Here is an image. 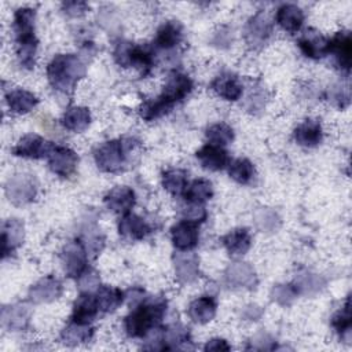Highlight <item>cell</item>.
I'll return each mask as SVG.
<instances>
[{
    "mask_svg": "<svg viewBox=\"0 0 352 352\" xmlns=\"http://www.w3.org/2000/svg\"><path fill=\"white\" fill-rule=\"evenodd\" d=\"M272 32V23L268 15L263 11L254 14L246 23L245 28V38L250 47L263 45Z\"/></svg>",
    "mask_w": 352,
    "mask_h": 352,
    "instance_id": "9",
    "label": "cell"
},
{
    "mask_svg": "<svg viewBox=\"0 0 352 352\" xmlns=\"http://www.w3.org/2000/svg\"><path fill=\"white\" fill-rule=\"evenodd\" d=\"M333 327L342 336L346 334L349 336L351 333V308H349V298L345 300L344 307L337 311L331 319Z\"/></svg>",
    "mask_w": 352,
    "mask_h": 352,
    "instance_id": "43",
    "label": "cell"
},
{
    "mask_svg": "<svg viewBox=\"0 0 352 352\" xmlns=\"http://www.w3.org/2000/svg\"><path fill=\"white\" fill-rule=\"evenodd\" d=\"M62 124L72 132H82L91 124V111L82 106H72L63 114Z\"/></svg>",
    "mask_w": 352,
    "mask_h": 352,
    "instance_id": "29",
    "label": "cell"
},
{
    "mask_svg": "<svg viewBox=\"0 0 352 352\" xmlns=\"http://www.w3.org/2000/svg\"><path fill=\"white\" fill-rule=\"evenodd\" d=\"M182 37H183V33H182L180 23L176 21H168L162 23L157 30L155 44L162 50H170L182 41Z\"/></svg>",
    "mask_w": 352,
    "mask_h": 352,
    "instance_id": "30",
    "label": "cell"
},
{
    "mask_svg": "<svg viewBox=\"0 0 352 352\" xmlns=\"http://www.w3.org/2000/svg\"><path fill=\"white\" fill-rule=\"evenodd\" d=\"M249 349H258V351H267V349H275V340L267 334V333H257L252 340Z\"/></svg>",
    "mask_w": 352,
    "mask_h": 352,
    "instance_id": "48",
    "label": "cell"
},
{
    "mask_svg": "<svg viewBox=\"0 0 352 352\" xmlns=\"http://www.w3.org/2000/svg\"><path fill=\"white\" fill-rule=\"evenodd\" d=\"M118 232L126 239L139 241L150 232V227L140 216L135 213H126L118 223Z\"/></svg>",
    "mask_w": 352,
    "mask_h": 352,
    "instance_id": "24",
    "label": "cell"
},
{
    "mask_svg": "<svg viewBox=\"0 0 352 352\" xmlns=\"http://www.w3.org/2000/svg\"><path fill=\"white\" fill-rule=\"evenodd\" d=\"M30 309L25 304H14L1 309V324L7 330L22 331L29 326Z\"/></svg>",
    "mask_w": 352,
    "mask_h": 352,
    "instance_id": "17",
    "label": "cell"
},
{
    "mask_svg": "<svg viewBox=\"0 0 352 352\" xmlns=\"http://www.w3.org/2000/svg\"><path fill=\"white\" fill-rule=\"evenodd\" d=\"M165 349H191V337L188 329L182 324H170L164 330Z\"/></svg>",
    "mask_w": 352,
    "mask_h": 352,
    "instance_id": "34",
    "label": "cell"
},
{
    "mask_svg": "<svg viewBox=\"0 0 352 352\" xmlns=\"http://www.w3.org/2000/svg\"><path fill=\"white\" fill-rule=\"evenodd\" d=\"M36 11L30 7L18 8L14 14V32L16 43L37 40L34 36Z\"/></svg>",
    "mask_w": 352,
    "mask_h": 352,
    "instance_id": "16",
    "label": "cell"
},
{
    "mask_svg": "<svg viewBox=\"0 0 352 352\" xmlns=\"http://www.w3.org/2000/svg\"><path fill=\"white\" fill-rule=\"evenodd\" d=\"M210 88L224 100L228 102H235L242 96L243 88L242 84L239 82L238 77L232 73H223L217 76L212 84Z\"/></svg>",
    "mask_w": 352,
    "mask_h": 352,
    "instance_id": "20",
    "label": "cell"
},
{
    "mask_svg": "<svg viewBox=\"0 0 352 352\" xmlns=\"http://www.w3.org/2000/svg\"><path fill=\"white\" fill-rule=\"evenodd\" d=\"M62 10L69 16H81L87 12L88 4L85 1H65L62 3Z\"/></svg>",
    "mask_w": 352,
    "mask_h": 352,
    "instance_id": "49",
    "label": "cell"
},
{
    "mask_svg": "<svg viewBox=\"0 0 352 352\" xmlns=\"http://www.w3.org/2000/svg\"><path fill=\"white\" fill-rule=\"evenodd\" d=\"M173 267L180 283H192L199 276V258L194 253L180 250L173 256Z\"/></svg>",
    "mask_w": 352,
    "mask_h": 352,
    "instance_id": "11",
    "label": "cell"
},
{
    "mask_svg": "<svg viewBox=\"0 0 352 352\" xmlns=\"http://www.w3.org/2000/svg\"><path fill=\"white\" fill-rule=\"evenodd\" d=\"M197 158L201 162V165L208 170H221L227 166L230 158L228 153L216 144H205L197 151Z\"/></svg>",
    "mask_w": 352,
    "mask_h": 352,
    "instance_id": "21",
    "label": "cell"
},
{
    "mask_svg": "<svg viewBox=\"0 0 352 352\" xmlns=\"http://www.w3.org/2000/svg\"><path fill=\"white\" fill-rule=\"evenodd\" d=\"M95 297H96V301L99 305V311L113 312L122 304L125 294L118 287L103 285V286L98 287Z\"/></svg>",
    "mask_w": 352,
    "mask_h": 352,
    "instance_id": "33",
    "label": "cell"
},
{
    "mask_svg": "<svg viewBox=\"0 0 352 352\" xmlns=\"http://www.w3.org/2000/svg\"><path fill=\"white\" fill-rule=\"evenodd\" d=\"M87 250L81 241H70L67 242L60 254L62 265L67 276L78 278L87 270Z\"/></svg>",
    "mask_w": 352,
    "mask_h": 352,
    "instance_id": "5",
    "label": "cell"
},
{
    "mask_svg": "<svg viewBox=\"0 0 352 352\" xmlns=\"http://www.w3.org/2000/svg\"><path fill=\"white\" fill-rule=\"evenodd\" d=\"M25 231H23V223L18 219H8L3 223L1 227V253L3 257H7L11 254L16 248L21 246L23 242Z\"/></svg>",
    "mask_w": 352,
    "mask_h": 352,
    "instance_id": "18",
    "label": "cell"
},
{
    "mask_svg": "<svg viewBox=\"0 0 352 352\" xmlns=\"http://www.w3.org/2000/svg\"><path fill=\"white\" fill-rule=\"evenodd\" d=\"M38 191L37 180L29 173H18L6 183V195L14 205H26L34 201Z\"/></svg>",
    "mask_w": 352,
    "mask_h": 352,
    "instance_id": "4",
    "label": "cell"
},
{
    "mask_svg": "<svg viewBox=\"0 0 352 352\" xmlns=\"http://www.w3.org/2000/svg\"><path fill=\"white\" fill-rule=\"evenodd\" d=\"M87 66L76 54H58L47 66V77L56 91L69 94L85 76Z\"/></svg>",
    "mask_w": 352,
    "mask_h": 352,
    "instance_id": "1",
    "label": "cell"
},
{
    "mask_svg": "<svg viewBox=\"0 0 352 352\" xmlns=\"http://www.w3.org/2000/svg\"><path fill=\"white\" fill-rule=\"evenodd\" d=\"M213 195V187L212 183L206 179H195L191 182L190 186H187L184 191V197L188 202H197L204 204L205 201L210 199Z\"/></svg>",
    "mask_w": 352,
    "mask_h": 352,
    "instance_id": "37",
    "label": "cell"
},
{
    "mask_svg": "<svg viewBox=\"0 0 352 352\" xmlns=\"http://www.w3.org/2000/svg\"><path fill=\"white\" fill-rule=\"evenodd\" d=\"M254 223L260 231L271 234V232H275L279 230L280 217L275 210H272L270 208H260L254 213Z\"/></svg>",
    "mask_w": 352,
    "mask_h": 352,
    "instance_id": "40",
    "label": "cell"
},
{
    "mask_svg": "<svg viewBox=\"0 0 352 352\" xmlns=\"http://www.w3.org/2000/svg\"><path fill=\"white\" fill-rule=\"evenodd\" d=\"M192 80L187 74L175 72L168 77L160 96L173 107L175 103L183 100L192 91Z\"/></svg>",
    "mask_w": 352,
    "mask_h": 352,
    "instance_id": "10",
    "label": "cell"
},
{
    "mask_svg": "<svg viewBox=\"0 0 352 352\" xmlns=\"http://www.w3.org/2000/svg\"><path fill=\"white\" fill-rule=\"evenodd\" d=\"M206 138L210 142V144L223 147L234 140V131L226 122H216L206 129Z\"/></svg>",
    "mask_w": 352,
    "mask_h": 352,
    "instance_id": "41",
    "label": "cell"
},
{
    "mask_svg": "<svg viewBox=\"0 0 352 352\" xmlns=\"http://www.w3.org/2000/svg\"><path fill=\"white\" fill-rule=\"evenodd\" d=\"M162 186L172 195H182L187 188V172L179 168L162 173Z\"/></svg>",
    "mask_w": 352,
    "mask_h": 352,
    "instance_id": "36",
    "label": "cell"
},
{
    "mask_svg": "<svg viewBox=\"0 0 352 352\" xmlns=\"http://www.w3.org/2000/svg\"><path fill=\"white\" fill-rule=\"evenodd\" d=\"M221 242L231 256H243L252 245V236L248 228H235L221 238Z\"/></svg>",
    "mask_w": 352,
    "mask_h": 352,
    "instance_id": "27",
    "label": "cell"
},
{
    "mask_svg": "<svg viewBox=\"0 0 352 352\" xmlns=\"http://www.w3.org/2000/svg\"><path fill=\"white\" fill-rule=\"evenodd\" d=\"M228 175L239 184H246L254 175V166L248 158H236L228 165Z\"/></svg>",
    "mask_w": 352,
    "mask_h": 352,
    "instance_id": "39",
    "label": "cell"
},
{
    "mask_svg": "<svg viewBox=\"0 0 352 352\" xmlns=\"http://www.w3.org/2000/svg\"><path fill=\"white\" fill-rule=\"evenodd\" d=\"M297 296H298V293L293 283H280V285L274 286L271 290L272 300L282 307L290 305Z\"/></svg>",
    "mask_w": 352,
    "mask_h": 352,
    "instance_id": "42",
    "label": "cell"
},
{
    "mask_svg": "<svg viewBox=\"0 0 352 352\" xmlns=\"http://www.w3.org/2000/svg\"><path fill=\"white\" fill-rule=\"evenodd\" d=\"M99 312V305L96 297L91 293H81L73 305L72 319L77 323L88 324L95 319Z\"/></svg>",
    "mask_w": 352,
    "mask_h": 352,
    "instance_id": "23",
    "label": "cell"
},
{
    "mask_svg": "<svg viewBox=\"0 0 352 352\" xmlns=\"http://www.w3.org/2000/svg\"><path fill=\"white\" fill-rule=\"evenodd\" d=\"M166 312V301L162 297H153L146 302H140L125 318L124 327L129 337H144L155 327Z\"/></svg>",
    "mask_w": 352,
    "mask_h": 352,
    "instance_id": "2",
    "label": "cell"
},
{
    "mask_svg": "<svg viewBox=\"0 0 352 352\" xmlns=\"http://www.w3.org/2000/svg\"><path fill=\"white\" fill-rule=\"evenodd\" d=\"M264 96L261 92H254V94H250L249 98H248V102H246V107L253 111V110H260L263 106H264Z\"/></svg>",
    "mask_w": 352,
    "mask_h": 352,
    "instance_id": "51",
    "label": "cell"
},
{
    "mask_svg": "<svg viewBox=\"0 0 352 352\" xmlns=\"http://www.w3.org/2000/svg\"><path fill=\"white\" fill-rule=\"evenodd\" d=\"M294 140L302 147H315L322 142L323 132L320 122L316 120H305L294 129Z\"/></svg>",
    "mask_w": 352,
    "mask_h": 352,
    "instance_id": "25",
    "label": "cell"
},
{
    "mask_svg": "<svg viewBox=\"0 0 352 352\" xmlns=\"http://www.w3.org/2000/svg\"><path fill=\"white\" fill-rule=\"evenodd\" d=\"M301 52L309 59H320L329 52V40L319 32L309 29L298 38Z\"/></svg>",
    "mask_w": 352,
    "mask_h": 352,
    "instance_id": "15",
    "label": "cell"
},
{
    "mask_svg": "<svg viewBox=\"0 0 352 352\" xmlns=\"http://www.w3.org/2000/svg\"><path fill=\"white\" fill-rule=\"evenodd\" d=\"M226 280L234 287H253L257 283V276L250 264L236 261L227 267Z\"/></svg>",
    "mask_w": 352,
    "mask_h": 352,
    "instance_id": "19",
    "label": "cell"
},
{
    "mask_svg": "<svg viewBox=\"0 0 352 352\" xmlns=\"http://www.w3.org/2000/svg\"><path fill=\"white\" fill-rule=\"evenodd\" d=\"M135 192L128 186H117L104 195V205L110 210L121 214L129 213V210L135 205Z\"/></svg>",
    "mask_w": 352,
    "mask_h": 352,
    "instance_id": "14",
    "label": "cell"
},
{
    "mask_svg": "<svg viewBox=\"0 0 352 352\" xmlns=\"http://www.w3.org/2000/svg\"><path fill=\"white\" fill-rule=\"evenodd\" d=\"M128 151L129 144L122 140H109L96 148L95 162L103 172H117L125 164Z\"/></svg>",
    "mask_w": 352,
    "mask_h": 352,
    "instance_id": "3",
    "label": "cell"
},
{
    "mask_svg": "<svg viewBox=\"0 0 352 352\" xmlns=\"http://www.w3.org/2000/svg\"><path fill=\"white\" fill-rule=\"evenodd\" d=\"M329 52L333 54L338 67L348 73L352 56V40L349 32H337L329 41Z\"/></svg>",
    "mask_w": 352,
    "mask_h": 352,
    "instance_id": "12",
    "label": "cell"
},
{
    "mask_svg": "<svg viewBox=\"0 0 352 352\" xmlns=\"http://www.w3.org/2000/svg\"><path fill=\"white\" fill-rule=\"evenodd\" d=\"M182 214L184 217V220L191 221V223H202L206 220V209L202 206V204H197V202H190L187 206L183 208Z\"/></svg>",
    "mask_w": 352,
    "mask_h": 352,
    "instance_id": "46",
    "label": "cell"
},
{
    "mask_svg": "<svg viewBox=\"0 0 352 352\" xmlns=\"http://www.w3.org/2000/svg\"><path fill=\"white\" fill-rule=\"evenodd\" d=\"M81 242L88 256L96 257L104 246V236L95 223H87L81 231Z\"/></svg>",
    "mask_w": 352,
    "mask_h": 352,
    "instance_id": "35",
    "label": "cell"
},
{
    "mask_svg": "<svg viewBox=\"0 0 352 352\" xmlns=\"http://www.w3.org/2000/svg\"><path fill=\"white\" fill-rule=\"evenodd\" d=\"M99 283H100L99 274L92 268H87L77 278V286L81 293H92L94 290H96L99 287Z\"/></svg>",
    "mask_w": 352,
    "mask_h": 352,
    "instance_id": "44",
    "label": "cell"
},
{
    "mask_svg": "<svg viewBox=\"0 0 352 352\" xmlns=\"http://www.w3.org/2000/svg\"><path fill=\"white\" fill-rule=\"evenodd\" d=\"M6 100L10 110L15 114H26L33 110L38 103V99L33 92L22 88L10 91L6 96Z\"/></svg>",
    "mask_w": 352,
    "mask_h": 352,
    "instance_id": "26",
    "label": "cell"
},
{
    "mask_svg": "<svg viewBox=\"0 0 352 352\" xmlns=\"http://www.w3.org/2000/svg\"><path fill=\"white\" fill-rule=\"evenodd\" d=\"M52 148H54V143L43 139L36 133H29L19 139L16 146L12 148V153L16 157L37 160V158L48 157Z\"/></svg>",
    "mask_w": 352,
    "mask_h": 352,
    "instance_id": "7",
    "label": "cell"
},
{
    "mask_svg": "<svg viewBox=\"0 0 352 352\" xmlns=\"http://www.w3.org/2000/svg\"><path fill=\"white\" fill-rule=\"evenodd\" d=\"M243 315L249 320H257L260 318V315H261V311H260V308L257 305H249V307L245 308V314Z\"/></svg>",
    "mask_w": 352,
    "mask_h": 352,
    "instance_id": "53",
    "label": "cell"
},
{
    "mask_svg": "<svg viewBox=\"0 0 352 352\" xmlns=\"http://www.w3.org/2000/svg\"><path fill=\"white\" fill-rule=\"evenodd\" d=\"M293 285L297 289L298 294L314 296V294L319 293L324 287L326 280H324L323 276L304 270V271H300L296 275V279H294Z\"/></svg>",
    "mask_w": 352,
    "mask_h": 352,
    "instance_id": "32",
    "label": "cell"
},
{
    "mask_svg": "<svg viewBox=\"0 0 352 352\" xmlns=\"http://www.w3.org/2000/svg\"><path fill=\"white\" fill-rule=\"evenodd\" d=\"M216 301L213 297L210 296H202L195 298L194 301H191L190 307H188V316L199 324H205L209 323L214 315H216Z\"/></svg>",
    "mask_w": 352,
    "mask_h": 352,
    "instance_id": "28",
    "label": "cell"
},
{
    "mask_svg": "<svg viewBox=\"0 0 352 352\" xmlns=\"http://www.w3.org/2000/svg\"><path fill=\"white\" fill-rule=\"evenodd\" d=\"M135 44L129 41H120L114 48V59L122 67H129L132 62V51Z\"/></svg>",
    "mask_w": 352,
    "mask_h": 352,
    "instance_id": "45",
    "label": "cell"
},
{
    "mask_svg": "<svg viewBox=\"0 0 352 352\" xmlns=\"http://www.w3.org/2000/svg\"><path fill=\"white\" fill-rule=\"evenodd\" d=\"M170 235H172L173 246L182 252H188L194 249L199 239L198 227L195 226V223H191L187 220H183L175 224L172 227Z\"/></svg>",
    "mask_w": 352,
    "mask_h": 352,
    "instance_id": "13",
    "label": "cell"
},
{
    "mask_svg": "<svg viewBox=\"0 0 352 352\" xmlns=\"http://www.w3.org/2000/svg\"><path fill=\"white\" fill-rule=\"evenodd\" d=\"M63 292L62 282L52 276L47 275L41 279H38L30 289H29V300L34 304H43V302H51L60 297Z\"/></svg>",
    "mask_w": 352,
    "mask_h": 352,
    "instance_id": "8",
    "label": "cell"
},
{
    "mask_svg": "<svg viewBox=\"0 0 352 352\" xmlns=\"http://www.w3.org/2000/svg\"><path fill=\"white\" fill-rule=\"evenodd\" d=\"M170 109H172V106L165 99L158 96L155 99L143 102V104L139 109V113L143 120L153 121V120H157V118L162 117L164 114H166Z\"/></svg>",
    "mask_w": 352,
    "mask_h": 352,
    "instance_id": "38",
    "label": "cell"
},
{
    "mask_svg": "<svg viewBox=\"0 0 352 352\" xmlns=\"http://www.w3.org/2000/svg\"><path fill=\"white\" fill-rule=\"evenodd\" d=\"M329 98H330L329 100H331L338 107H344L349 102V89H348L346 85L338 84V85H336L330 89Z\"/></svg>",
    "mask_w": 352,
    "mask_h": 352,
    "instance_id": "47",
    "label": "cell"
},
{
    "mask_svg": "<svg viewBox=\"0 0 352 352\" xmlns=\"http://www.w3.org/2000/svg\"><path fill=\"white\" fill-rule=\"evenodd\" d=\"M231 346L224 338H212L206 342L205 351H230Z\"/></svg>",
    "mask_w": 352,
    "mask_h": 352,
    "instance_id": "52",
    "label": "cell"
},
{
    "mask_svg": "<svg viewBox=\"0 0 352 352\" xmlns=\"http://www.w3.org/2000/svg\"><path fill=\"white\" fill-rule=\"evenodd\" d=\"M144 292L142 290V289H139V287H133V289H129L128 292H126V294H125V297H126V300H128V304L131 305V307H136V305H139L140 302H143V300H144Z\"/></svg>",
    "mask_w": 352,
    "mask_h": 352,
    "instance_id": "50",
    "label": "cell"
},
{
    "mask_svg": "<svg viewBox=\"0 0 352 352\" xmlns=\"http://www.w3.org/2000/svg\"><path fill=\"white\" fill-rule=\"evenodd\" d=\"M47 158L50 169L62 177H69L78 164V155L76 151L65 146H54Z\"/></svg>",
    "mask_w": 352,
    "mask_h": 352,
    "instance_id": "6",
    "label": "cell"
},
{
    "mask_svg": "<svg viewBox=\"0 0 352 352\" xmlns=\"http://www.w3.org/2000/svg\"><path fill=\"white\" fill-rule=\"evenodd\" d=\"M276 23L289 33H296L301 29L304 23V12L296 4H282L276 10L275 15Z\"/></svg>",
    "mask_w": 352,
    "mask_h": 352,
    "instance_id": "22",
    "label": "cell"
},
{
    "mask_svg": "<svg viewBox=\"0 0 352 352\" xmlns=\"http://www.w3.org/2000/svg\"><path fill=\"white\" fill-rule=\"evenodd\" d=\"M94 336V329L84 323L72 322L60 333V340L63 344L74 346L84 342H88Z\"/></svg>",
    "mask_w": 352,
    "mask_h": 352,
    "instance_id": "31",
    "label": "cell"
}]
</instances>
